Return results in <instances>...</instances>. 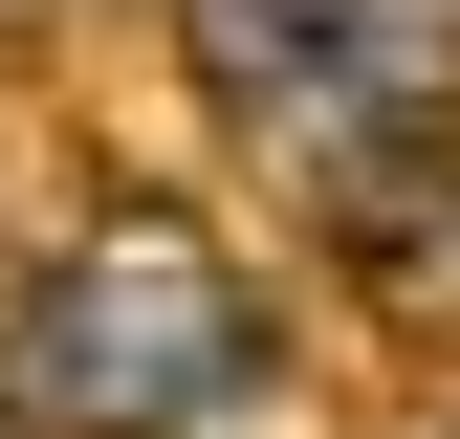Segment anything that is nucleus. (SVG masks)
<instances>
[{"label": "nucleus", "instance_id": "f257e3e1", "mask_svg": "<svg viewBox=\"0 0 460 439\" xmlns=\"http://www.w3.org/2000/svg\"><path fill=\"white\" fill-rule=\"evenodd\" d=\"M263 373H285V329H263V286L198 220H88L22 286V329H0V417L22 439H198Z\"/></svg>", "mask_w": 460, "mask_h": 439}, {"label": "nucleus", "instance_id": "f03ea898", "mask_svg": "<svg viewBox=\"0 0 460 439\" xmlns=\"http://www.w3.org/2000/svg\"><path fill=\"white\" fill-rule=\"evenodd\" d=\"M176 44H198V110L285 176H351V154L438 132L460 88V0H176Z\"/></svg>", "mask_w": 460, "mask_h": 439}, {"label": "nucleus", "instance_id": "7ed1b4c3", "mask_svg": "<svg viewBox=\"0 0 460 439\" xmlns=\"http://www.w3.org/2000/svg\"><path fill=\"white\" fill-rule=\"evenodd\" d=\"M329 242L373 264L417 329H460V132H394V154H351L329 176Z\"/></svg>", "mask_w": 460, "mask_h": 439}, {"label": "nucleus", "instance_id": "20e7f679", "mask_svg": "<svg viewBox=\"0 0 460 439\" xmlns=\"http://www.w3.org/2000/svg\"><path fill=\"white\" fill-rule=\"evenodd\" d=\"M0 439H22V417H0Z\"/></svg>", "mask_w": 460, "mask_h": 439}]
</instances>
